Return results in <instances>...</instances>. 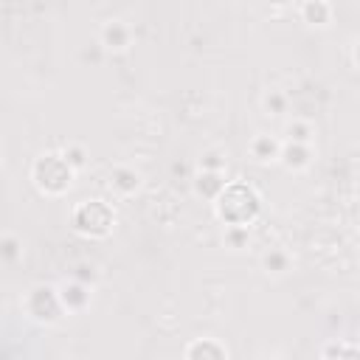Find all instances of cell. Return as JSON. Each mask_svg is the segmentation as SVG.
<instances>
[{
    "label": "cell",
    "mask_w": 360,
    "mask_h": 360,
    "mask_svg": "<svg viewBox=\"0 0 360 360\" xmlns=\"http://www.w3.org/2000/svg\"><path fill=\"white\" fill-rule=\"evenodd\" d=\"M70 178H74V169L65 164L62 155H42L34 166V180L40 189L45 191H62L70 186Z\"/></svg>",
    "instance_id": "1"
},
{
    "label": "cell",
    "mask_w": 360,
    "mask_h": 360,
    "mask_svg": "<svg viewBox=\"0 0 360 360\" xmlns=\"http://www.w3.org/2000/svg\"><path fill=\"white\" fill-rule=\"evenodd\" d=\"M74 223L85 234H107L110 226H113V211L99 200H88V203H82L77 208Z\"/></svg>",
    "instance_id": "2"
},
{
    "label": "cell",
    "mask_w": 360,
    "mask_h": 360,
    "mask_svg": "<svg viewBox=\"0 0 360 360\" xmlns=\"http://www.w3.org/2000/svg\"><path fill=\"white\" fill-rule=\"evenodd\" d=\"M26 310L40 321H54L65 307H62V299L54 287H34V290L29 293Z\"/></svg>",
    "instance_id": "3"
},
{
    "label": "cell",
    "mask_w": 360,
    "mask_h": 360,
    "mask_svg": "<svg viewBox=\"0 0 360 360\" xmlns=\"http://www.w3.org/2000/svg\"><path fill=\"white\" fill-rule=\"evenodd\" d=\"M130 29L121 23V20H110L104 29H102V48H107V51H124L127 45H130Z\"/></svg>",
    "instance_id": "4"
},
{
    "label": "cell",
    "mask_w": 360,
    "mask_h": 360,
    "mask_svg": "<svg viewBox=\"0 0 360 360\" xmlns=\"http://www.w3.org/2000/svg\"><path fill=\"white\" fill-rule=\"evenodd\" d=\"M281 150H284V147H281L276 138H270V135H256V138L251 141V155H253L256 161H262V164L281 158Z\"/></svg>",
    "instance_id": "5"
},
{
    "label": "cell",
    "mask_w": 360,
    "mask_h": 360,
    "mask_svg": "<svg viewBox=\"0 0 360 360\" xmlns=\"http://www.w3.org/2000/svg\"><path fill=\"white\" fill-rule=\"evenodd\" d=\"M91 287H85V284H79V281H70V284H65L62 287V293H59V299H62V307L65 310H82L88 302H91Z\"/></svg>",
    "instance_id": "6"
},
{
    "label": "cell",
    "mask_w": 360,
    "mask_h": 360,
    "mask_svg": "<svg viewBox=\"0 0 360 360\" xmlns=\"http://www.w3.org/2000/svg\"><path fill=\"white\" fill-rule=\"evenodd\" d=\"M281 158L290 169H304L310 164V143H290L287 141V147L281 150Z\"/></svg>",
    "instance_id": "7"
},
{
    "label": "cell",
    "mask_w": 360,
    "mask_h": 360,
    "mask_svg": "<svg viewBox=\"0 0 360 360\" xmlns=\"http://www.w3.org/2000/svg\"><path fill=\"white\" fill-rule=\"evenodd\" d=\"M189 360H226V352L214 341H197L189 349Z\"/></svg>",
    "instance_id": "8"
},
{
    "label": "cell",
    "mask_w": 360,
    "mask_h": 360,
    "mask_svg": "<svg viewBox=\"0 0 360 360\" xmlns=\"http://www.w3.org/2000/svg\"><path fill=\"white\" fill-rule=\"evenodd\" d=\"M302 17L310 26H327L332 20V6L329 3H304L302 6Z\"/></svg>",
    "instance_id": "9"
},
{
    "label": "cell",
    "mask_w": 360,
    "mask_h": 360,
    "mask_svg": "<svg viewBox=\"0 0 360 360\" xmlns=\"http://www.w3.org/2000/svg\"><path fill=\"white\" fill-rule=\"evenodd\" d=\"M138 175L132 172V169H127V166H118L116 172H113V189L116 191H121V194H132L135 189H138Z\"/></svg>",
    "instance_id": "10"
},
{
    "label": "cell",
    "mask_w": 360,
    "mask_h": 360,
    "mask_svg": "<svg viewBox=\"0 0 360 360\" xmlns=\"http://www.w3.org/2000/svg\"><path fill=\"white\" fill-rule=\"evenodd\" d=\"M197 191L205 194V197H220L226 191V183L220 180V172H203L200 183H197Z\"/></svg>",
    "instance_id": "11"
},
{
    "label": "cell",
    "mask_w": 360,
    "mask_h": 360,
    "mask_svg": "<svg viewBox=\"0 0 360 360\" xmlns=\"http://www.w3.org/2000/svg\"><path fill=\"white\" fill-rule=\"evenodd\" d=\"M310 135H313V127L302 118L287 124V138H290V143H310Z\"/></svg>",
    "instance_id": "12"
},
{
    "label": "cell",
    "mask_w": 360,
    "mask_h": 360,
    "mask_svg": "<svg viewBox=\"0 0 360 360\" xmlns=\"http://www.w3.org/2000/svg\"><path fill=\"white\" fill-rule=\"evenodd\" d=\"M265 267H267V273H287L290 256H287L284 251H270V253H265Z\"/></svg>",
    "instance_id": "13"
},
{
    "label": "cell",
    "mask_w": 360,
    "mask_h": 360,
    "mask_svg": "<svg viewBox=\"0 0 360 360\" xmlns=\"http://www.w3.org/2000/svg\"><path fill=\"white\" fill-rule=\"evenodd\" d=\"M62 158H65V164L74 169V172L85 166V150L79 147V143H70V147H65L62 150Z\"/></svg>",
    "instance_id": "14"
},
{
    "label": "cell",
    "mask_w": 360,
    "mask_h": 360,
    "mask_svg": "<svg viewBox=\"0 0 360 360\" xmlns=\"http://www.w3.org/2000/svg\"><path fill=\"white\" fill-rule=\"evenodd\" d=\"M265 110L273 113V116H281V113L287 110V96L279 93V91H270V93L265 96Z\"/></svg>",
    "instance_id": "15"
},
{
    "label": "cell",
    "mask_w": 360,
    "mask_h": 360,
    "mask_svg": "<svg viewBox=\"0 0 360 360\" xmlns=\"http://www.w3.org/2000/svg\"><path fill=\"white\" fill-rule=\"evenodd\" d=\"M226 240H228L231 248H240L242 242H248V228H245V226H228Z\"/></svg>",
    "instance_id": "16"
},
{
    "label": "cell",
    "mask_w": 360,
    "mask_h": 360,
    "mask_svg": "<svg viewBox=\"0 0 360 360\" xmlns=\"http://www.w3.org/2000/svg\"><path fill=\"white\" fill-rule=\"evenodd\" d=\"M203 172H223L226 169V158H220L217 152H208L205 158H200Z\"/></svg>",
    "instance_id": "17"
},
{
    "label": "cell",
    "mask_w": 360,
    "mask_h": 360,
    "mask_svg": "<svg viewBox=\"0 0 360 360\" xmlns=\"http://www.w3.org/2000/svg\"><path fill=\"white\" fill-rule=\"evenodd\" d=\"M93 279H96V273H93V267H88V265H79L77 273H74V281H79V284H85V287H91Z\"/></svg>",
    "instance_id": "18"
},
{
    "label": "cell",
    "mask_w": 360,
    "mask_h": 360,
    "mask_svg": "<svg viewBox=\"0 0 360 360\" xmlns=\"http://www.w3.org/2000/svg\"><path fill=\"white\" fill-rule=\"evenodd\" d=\"M3 256H6V259H15V256H17V240H15V237H6V240H3Z\"/></svg>",
    "instance_id": "19"
},
{
    "label": "cell",
    "mask_w": 360,
    "mask_h": 360,
    "mask_svg": "<svg viewBox=\"0 0 360 360\" xmlns=\"http://www.w3.org/2000/svg\"><path fill=\"white\" fill-rule=\"evenodd\" d=\"M357 62H360V42H357Z\"/></svg>",
    "instance_id": "20"
}]
</instances>
